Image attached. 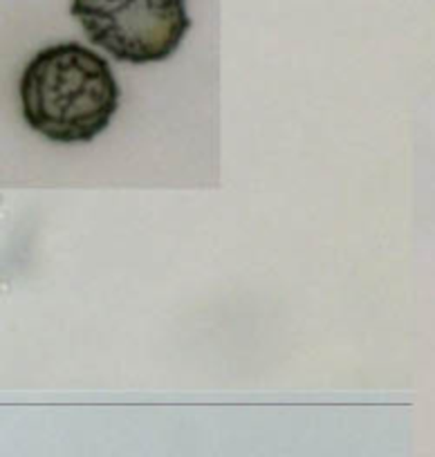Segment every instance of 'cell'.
Segmentation results:
<instances>
[{
    "label": "cell",
    "instance_id": "6da1fadb",
    "mask_svg": "<svg viewBox=\"0 0 435 457\" xmlns=\"http://www.w3.org/2000/svg\"><path fill=\"white\" fill-rule=\"evenodd\" d=\"M19 96L34 133L56 144H86L111 126L121 90L99 52L65 41L43 47L28 61Z\"/></svg>",
    "mask_w": 435,
    "mask_h": 457
},
{
    "label": "cell",
    "instance_id": "7a4b0ae2",
    "mask_svg": "<svg viewBox=\"0 0 435 457\" xmlns=\"http://www.w3.org/2000/svg\"><path fill=\"white\" fill-rule=\"evenodd\" d=\"M70 14L92 46L133 65L171 59L191 29L187 0H70Z\"/></svg>",
    "mask_w": 435,
    "mask_h": 457
}]
</instances>
